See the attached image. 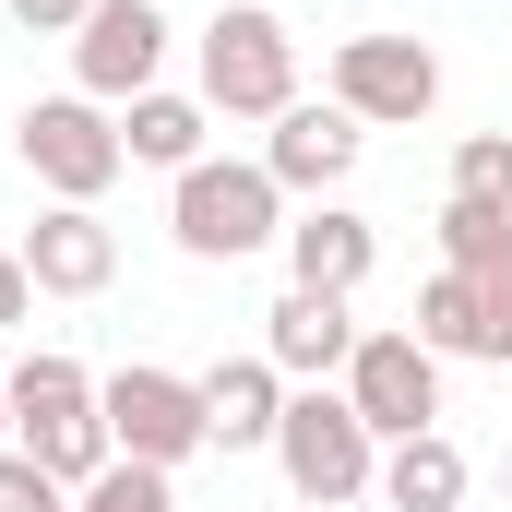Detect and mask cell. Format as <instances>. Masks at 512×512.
<instances>
[{"label": "cell", "instance_id": "cell-1", "mask_svg": "<svg viewBox=\"0 0 512 512\" xmlns=\"http://www.w3.org/2000/svg\"><path fill=\"white\" fill-rule=\"evenodd\" d=\"M167 239L191 262H251L286 239V191H274V167L262 155H203V167H179V191H167Z\"/></svg>", "mask_w": 512, "mask_h": 512}, {"label": "cell", "instance_id": "cell-2", "mask_svg": "<svg viewBox=\"0 0 512 512\" xmlns=\"http://www.w3.org/2000/svg\"><path fill=\"white\" fill-rule=\"evenodd\" d=\"M274 465H286V489H298L310 512H334V501H382V441H370V417L346 405V382H298V393H286Z\"/></svg>", "mask_w": 512, "mask_h": 512}, {"label": "cell", "instance_id": "cell-3", "mask_svg": "<svg viewBox=\"0 0 512 512\" xmlns=\"http://www.w3.org/2000/svg\"><path fill=\"white\" fill-rule=\"evenodd\" d=\"M12 453H36L60 489H84L96 465H120V453H108V417H96V370H84V358L36 346V358L12 370Z\"/></svg>", "mask_w": 512, "mask_h": 512}, {"label": "cell", "instance_id": "cell-4", "mask_svg": "<svg viewBox=\"0 0 512 512\" xmlns=\"http://www.w3.org/2000/svg\"><path fill=\"white\" fill-rule=\"evenodd\" d=\"M203 108L215 120H286L298 108V36L274 24V0H227L203 24Z\"/></svg>", "mask_w": 512, "mask_h": 512}, {"label": "cell", "instance_id": "cell-5", "mask_svg": "<svg viewBox=\"0 0 512 512\" xmlns=\"http://www.w3.org/2000/svg\"><path fill=\"white\" fill-rule=\"evenodd\" d=\"M96 417H108V453L131 465H191V453H215V429H203V382H179V370H155V358H131L96 382Z\"/></svg>", "mask_w": 512, "mask_h": 512}, {"label": "cell", "instance_id": "cell-6", "mask_svg": "<svg viewBox=\"0 0 512 512\" xmlns=\"http://www.w3.org/2000/svg\"><path fill=\"white\" fill-rule=\"evenodd\" d=\"M12 155L48 179V203H108V179H120V120L96 108V96H36L24 120H12Z\"/></svg>", "mask_w": 512, "mask_h": 512}, {"label": "cell", "instance_id": "cell-7", "mask_svg": "<svg viewBox=\"0 0 512 512\" xmlns=\"http://www.w3.org/2000/svg\"><path fill=\"white\" fill-rule=\"evenodd\" d=\"M322 96L358 131H405V120L441 108V48H429V36H346L334 72H322Z\"/></svg>", "mask_w": 512, "mask_h": 512}, {"label": "cell", "instance_id": "cell-8", "mask_svg": "<svg viewBox=\"0 0 512 512\" xmlns=\"http://www.w3.org/2000/svg\"><path fill=\"white\" fill-rule=\"evenodd\" d=\"M155 72H167V12L155 0H96L84 36H72V96L131 108V96H155Z\"/></svg>", "mask_w": 512, "mask_h": 512}, {"label": "cell", "instance_id": "cell-9", "mask_svg": "<svg viewBox=\"0 0 512 512\" xmlns=\"http://www.w3.org/2000/svg\"><path fill=\"white\" fill-rule=\"evenodd\" d=\"M346 405L370 417V441H417V429H441V358H429L417 334H358Z\"/></svg>", "mask_w": 512, "mask_h": 512}, {"label": "cell", "instance_id": "cell-10", "mask_svg": "<svg viewBox=\"0 0 512 512\" xmlns=\"http://www.w3.org/2000/svg\"><path fill=\"white\" fill-rule=\"evenodd\" d=\"M12 262H24L36 298H108V274H120V227H108L96 203H48V215L12 239Z\"/></svg>", "mask_w": 512, "mask_h": 512}, {"label": "cell", "instance_id": "cell-11", "mask_svg": "<svg viewBox=\"0 0 512 512\" xmlns=\"http://www.w3.org/2000/svg\"><path fill=\"white\" fill-rule=\"evenodd\" d=\"M358 155H370V131L346 120L334 96H322V108L298 96V108L274 120V143H262V167H274V191H286V203H334V191L358 179Z\"/></svg>", "mask_w": 512, "mask_h": 512}, {"label": "cell", "instance_id": "cell-12", "mask_svg": "<svg viewBox=\"0 0 512 512\" xmlns=\"http://www.w3.org/2000/svg\"><path fill=\"white\" fill-rule=\"evenodd\" d=\"M262 358H274L286 382H346V358H358V310L322 298V286H286V298L262 310Z\"/></svg>", "mask_w": 512, "mask_h": 512}, {"label": "cell", "instance_id": "cell-13", "mask_svg": "<svg viewBox=\"0 0 512 512\" xmlns=\"http://www.w3.org/2000/svg\"><path fill=\"white\" fill-rule=\"evenodd\" d=\"M370 262H382V227H370V215H346V203H310V215H286V286L358 298V286H370Z\"/></svg>", "mask_w": 512, "mask_h": 512}, {"label": "cell", "instance_id": "cell-14", "mask_svg": "<svg viewBox=\"0 0 512 512\" xmlns=\"http://www.w3.org/2000/svg\"><path fill=\"white\" fill-rule=\"evenodd\" d=\"M286 370L274 358H215L203 370V429H215V453H274V429H286Z\"/></svg>", "mask_w": 512, "mask_h": 512}, {"label": "cell", "instance_id": "cell-15", "mask_svg": "<svg viewBox=\"0 0 512 512\" xmlns=\"http://www.w3.org/2000/svg\"><path fill=\"white\" fill-rule=\"evenodd\" d=\"M465 489H477V465H465L441 429L382 441V512H465Z\"/></svg>", "mask_w": 512, "mask_h": 512}, {"label": "cell", "instance_id": "cell-16", "mask_svg": "<svg viewBox=\"0 0 512 512\" xmlns=\"http://www.w3.org/2000/svg\"><path fill=\"white\" fill-rule=\"evenodd\" d=\"M203 131H215L203 96H167V84H155V96H131V108H120V155L179 179V167H203Z\"/></svg>", "mask_w": 512, "mask_h": 512}, {"label": "cell", "instance_id": "cell-17", "mask_svg": "<svg viewBox=\"0 0 512 512\" xmlns=\"http://www.w3.org/2000/svg\"><path fill=\"white\" fill-rule=\"evenodd\" d=\"M417 346L429 358H489V322H477V286L465 274H429L417 286Z\"/></svg>", "mask_w": 512, "mask_h": 512}, {"label": "cell", "instance_id": "cell-18", "mask_svg": "<svg viewBox=\"0 0 512 512\" xmlns=\"http://www.w3.org/2000/svg\"><path fill=\"white\" fill-rule=\"evenodd\" d=\"M441 262L453 274H501L512 262V215L501 203H441Z\"/></svg>", "mask_w": 512, "mask_h": 512}, {"label": "cell", "instance_id": "cell-19", "mask_svg": "<svg viewBox=\"0 0 512 512\" xmlns=\"http://www.w3.org/2000/svg\"><path fill=\"white\" fill-rule=\"evenodd\" d=\"M72 512H179V477H167V465H96V477H84V489H72Z\"/></svg>", "mask_w": 512, "mask_h": 512}, {"label": "cell", "instance_id": "cell-20", "mask_svg": "<svg viewBox=\"0 0 512 512\" xmlns=\"http://www.w3.org/2000/svg\"><path fill=\"white\" fill-rule=\"evenodd\" d=\"M453 203H501L512 215V131H465L453 143Z\"/></svg>", "mask_w": 512, "mask_h": 512}, {"label": "cell", "instance_id": "cell-21", "mask_svg": "<svg viewBox=\"0 0 512 512\" xmlns=\"http://www.w3.org/2000/svg\"><path fill=\"white\" fill-rule=\"evenodd\" d=\"M0 512H72V489H60L36 453H0Z\"/></svg>", "mask_w": 512, "mask_h": 512}, {"label": "cell", "instance_id": "cell-22", "mask_svg": "<svg viewBox=\"0 0 512 512\" xmlns=\"http://www.w3.org/2000/svg\"><path fill=\"white\" fill-rule=\"evenodd\" d=\"M441 274H453V262H441ZM465 286H477V322H489V358L512 370V262H501V274H465Z\"/></svg>", "mask_w": 512, "mask_h": 512}, {"label": "cell", "instance_id": "cell-23", "mask_svg": "<svg viewBox=\"0 0 512 512\" xmlns=\"http://www.w3.org/2000/svg\"><path fill=\"white\" fill-rule=\"evenodd\" d=\"M84 12H96V0H12L24 36H84Z\"/></svg>", "mask_w": 512, "mask_h": 512}, {"label": "cell", "instance_id": "cell-24", "mask_svg": "<svg viewBox=\"0 0 512 512\" xmlns=\"http://www.w3.org/2000/svg\"><path fill=\"white\" fill-rule=\"evenodd\" d=\"M24 310H36V286H24V262L0 251V334H12V322H24Z\"/></svg>", "mask_w": 512, "mask_h": 512}, {"label": "cell", "instance_id": "cell-25", "mask_svg": "<svg viewBox=\"0 0 512 512\" xmlns=\"http://www.w3.org/2000/svg\"><path fill=\"white\" fill-rule=\"evenodd\" d=\"M0 453H12V370H0Z\"/></svg>", "mask_w": 512, "mask_h": 512}, {"label": "cell", "instance_id": "cell-26", "mask_svg": "<svg viewBox=\"0 0 512 512\" xmlns=\"http://www.w3.org/2000/svg\"><path fill=\"white\" fill-rule=\"evenodd\" d=\"M501 489H512V453H501Z\"/></svg>", "mask_w": 512, "mask_h": 512}]
</instances>
